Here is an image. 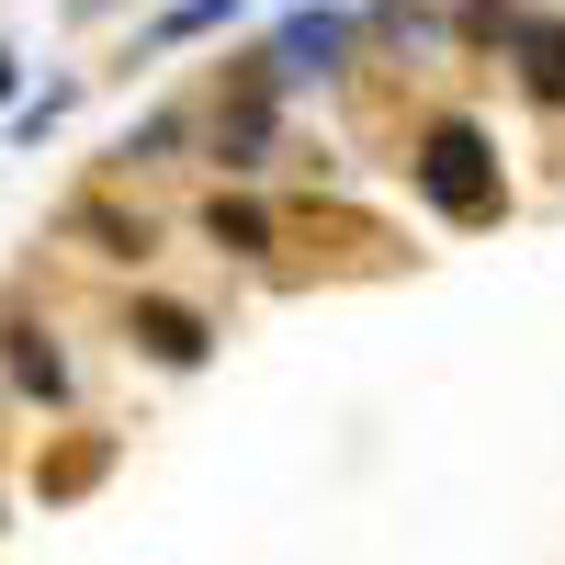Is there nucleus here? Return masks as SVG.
I'll use <instances>...</instances> for the list:
<instances>
[{
  "mask_svg": "<svg viewBox=\"0 0 565 565\" xmlns=\"http://www.w3.org/2000/svg\"><path fill=\"white\" fill-rule=\"evenodd\" d=\"M0 340H12V385L23 396H68V362L45 351V328H0Z\"/></svg>",
  "mask_w": 565,
  "mask_h": 565,
  "instance_id": "4",
  "label": "nucleus"
},
{
  "mask_svg": "<svg viewBox=\"0 0 565 565\" xmlns=\"http://www.w3.org/2000/svg\"><path fill=\"white\" fill-rule=\"evenodd\" d=\"M226 12H249V0H181V12H170V23H159V34H170V45H181V34H215V23H226Z\"/></svg>",
  "mask_w": 565,
  "mask_h": 565,
  "instance_id": "7",
  "label": "nucleus"
},
{
  "mask_svg": "<svg viewBox=\"0 0 565 565\" xmlns=\"http://www.w3.org/2000/svg\"><path fill=\"white\" fill-rule=\"evenodd\" d=\"M136 340H148L159 362H204V317H181V306H148V317H136Z\"/></svg>",
  "mask_w": 565,
  "mask_h": 565,
  "instance_id": "5",
  "label": "nucleus"
},
{
  "mask_svg": "<svg viewBox=\"0 0 565 565\" xmlns=\"http://www.w3.org/2000/svg\"><path fill=\"white\" fill-rule=\"evenodd\" d=\"M328 57H340V12H295V23H282V57H271V68H282V79H317Z\"/></svg>",
  "mask_w": 565,
  "mask_h": 565,
  "instance_id": "3",
  "label": "nucleus"
},
{
  "mask_svg": "<svg viewBox=\"0 0 565 565\" xmlns=\"http://www.w3.org/2000/svg\"><path fill=\"white\" fill-rule=\"evenodd\" d=\"M418 181H430V204H441V215H487V204H498V181L476 170V136H463V125H441V136H430Z\"/></svg>",
  "mask_w": 565,
  "mask_h": 565,
  "instance_id": "1",
  "label": "nucleus"
},
{
  "mask_svg": "<svg viewBox=\"0 0 565 565\" xmlns=\"http://www.w3.org/2000/svg\"><path fill=\"white\" fill-rule=\"evenodd\" d=\"M509 34H521V79H532V103H565V23L509 12Z\"/></svg>",
  "mask_w": 565,
  "mask_h": 565,
  "instance_id": "2",
  "label": "nucleus"
},
{
  "mask_svg": "<svg viewBox=\"0 0 565 565\" xmlns=\"http://www.w3.org/2000/svg\"><path fill=\"white\" fill-rule=\"evenodd\" d=\"M215 238H226V249H271V215H260V204H215Z\"/></svg>",
  "mask_w": 565,
  "mask_h": 565,
  "instance_id": "6",
  "label": "nucleus"
}]
</instances>
